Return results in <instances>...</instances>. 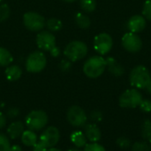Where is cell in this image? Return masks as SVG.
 I'll use <instances>...</instances> for the list:
<instances>
[{"mask_svg": "<svg viewBox=\"0 0 151 151\" xmlns=\"http://www.w3.org/2000/svg\"><path fill=\"white\" fill-rule=\"evenodd\" d=\"M13 61V56L4 47H0V66L1 67H7L11 65Z\"/></svg>", "mask_w": 151, "mask_h": 151, "instance_id": "21", "label": "cell"}, {"mask_svg": "<svg viewBox=\"0 0 151 151\" xmlns=\"http://www.w3.org/2000/svg\"><path fill=\"white\" fill-rule=\"evenodd\" d=\"M84 134L90 142H98L101 140L102 133L100 128L95 124H86L84 126Z\"/></svg>", "mask_w": 151, "mask_h": 151, "instance_id": "14", "label": "cell"}, {"mask_svg": "<svg viewBox=\"0 0 151 151\" xmlns=\"http://www.w3.org/2000/svg\"><path fill=\"white\" fill-rule=\"evenodd\" d=\"M122 45L129 53H138L142 47V41L136 33L127 32L122 37Z\"/></svg>", "mask_w": 151, "mask_h": 151, "instance_id": "11", "label": "cell"}, {"mask_svg": "<svg viewBox=\"0 0 151 151\" xmlns=\"http://www.w3.org/2000/svg\"><path fill=\"white\" fill-rule=\"evenodd\" d=\"M113 40L108 33H100L95 36L94 49L101 55L107 54L112 48Z\"/></svg>", "mask_w": 151, "mask_h": 151, "instance_id": "9", "label": "cell"}, {"mask_svg": "<svg viewBox=\"0 0 151 151\" xmlns=\"http://www.w3.org/2000/svg\"><path fill=\"white\" fill-rule=\"evenodd\" d=\"M35 42L40 50L50 52L56 45V37L50 30H41L36 36Z\"/></svg>", "mask_w": 151, "mask_h": 151, "instance_id": "10", "label": "cell"}, {"mask_svg": "<svg viewBox=\"0 0 151 151\" xmlns=\"http://www.w3.org/2000/svg\"><path fill=\"white\" fill-rule=\"evenodd\" d=\"M50 55L52 56V57H58L59 55H60V53H61V50H60V48L59 47H58L57 45H55L50 51Z\"/></svg>", "mask_w": 151, "mask_h": 151, "instance_id": "36", "label": "cell"}, {"mask_svg": "<svg viewBox=\"0 0 151 151\" xmlns=\"http://www.w3.org/2000/svg\"><path fill=\"white\" fill-rule=\"evenodd\" d=\"M63 1H65V2H66V3H73V2H75V1H77V0H63Z\"/></svg>", "mask_w": 151, "mask_h": 151, "instance_id": "41", "label": "cell"}, {"mask_svg": "<svg viewBox=\"0 0 151 151\" xmlns=\"http://www.w3.org/2000/svg\"><path fill=\"white\" fill-rule=\"evenodd\" d=\"M32 148H33V151H46L48 150V148L41 141L37 142Z\"/></svg>", "mask_w": 151, "mask_h": 151, "instance_id": "35", "label": "cell"}, {"mask_svg": "<svg viewBox=\"0 0 151 151\" xmlns=\"http://www.w3.org/2000/svg\"><path fill=\"white\" fill-rule=\"evenodd\" d=\"M6 122H7V117L3 113V112H0V129L4 128L6 125Z\"/></svg>", "mask_w": 151, "mask_h": 151, "instance_id": "37", "label": "cell"}, {"mask_svg": "<svg viewBox=\"0 0 151 151\" xmlns=\"http://www.w3.org/2000/svg\"><path fill=\"white\" fill-rule=\"evenodd\" d=\"M48 115L43 110H32L25 118V124L29 130L40 131L48 124Z\"/></svg>", "mask_w": 151, "mask_h": 151, "instance_id": "5", "label": "cell"}, {"mask_svg": "<svg viewBox=\"0 0 151 151\" xmlns=\"http://www.w3.org/2000/svg\"><path fill=\"white\" fill-rule=\"evenodd\" d=\"M67 151H81V150H76V149H72V150H67Z\"/></svg>", "mask_w": 151, "mask_h": 151, "instance_id": "42", "label": "cell"}, {"mask_svg": "<svg viewBox=\"0 0 151 151\" xmlns=\"http://www.w3.org/2000/svg\"><path fill=\"white\" fill-rule=\"evenodd\" d=\"M88 45L84 42L74 40L67 44L64 50V54L69 61L75 62L85 58L88 54Z\"/></svg>", "mask_w": 151, "mask_h": 151, "instance_id": "2", "label": "cell"}, {"mask_svg": "<svg viewBox=\"0 0 151 151\" xmlns=\"http://www.w3.org/2000/svg\"><path fill=\"white\" fill-rule=\"evenodd\" d=\"M139 108L142 111L145 113H150L151 112V101L150 100H143L141 101Z\"/></svg>", "mask_w": 151, "mask_h": 151, "instance_id": "32", "label": "cell"}, {"mask_svg": "<svg viewBox=\"0 0 151 151\" xmlns=\"http://www.w3.org/2000/svg\"><path fill=\"white\" fill-rule=\"evenodd\" d=\"M24 124L20 121L12 122L7 128V134L10 139L15 140L21 136L24 132Z\"/></svg>", "mask_w": 151, "mask_h": 151, "instance_id": "16", "label": "cell"}, {"mask_svg": "<svg viewBox=\"0 0 151 151\" xmlns=\"http://www.w3.org/2000/svg\"><path fill=\"white\" fill-rule=\"evenodd\" d=\"M11 144L8 137L4 133H0V151H10Z\"/></svg>", "mask_w": 151, "mask_h": 151, "instance_id": "28", "label": "cell"}, {"mask_svg": "<svg viewBox=\"0 0 151 151\" xmlns=\"http://www.w3.org/2000/svg\"><path fill=\"white\" fill-rule=\"evenodd\" d=\"M47 65V59L42 51H35L31 53L26 59V69L29 73H40Z\"/></svg>", "mask_w": 151, "mask_h": 151, "instance_id": "4", "label": "cell"}, {"mask_svg": "<svg viewBox=\"0 0 151 151\" xmlns=\"http://www.w3.org/2000/svg\"><path fill=\"white\" fill-rule=\"evenodd\" d=\"M3 1H4V0H0V4H1V3H2Z\"/></svg>", "mask_w": 151, "mask_h": 151, "instance_id": "44", "label": "cell"}, {"mask_svg": "<svg viewBox=\"0 0 151 151\" xmlns=\"http://www.w3.org/2000/svg\"><path fill=\"white\" fill-rule=\"evenodd\" d=\"M21 142L27 147H33L37 142V136L32 130H26L20 136Z\"/></svg>", "mask_w": 151, "mask_h": 151, "instance_id": "19", "label": "cell"}, {"mask_svg": "<svg viewBox=\"0 0 151 151\" xmlns=\"http://www.w3.org/2000/svg\"><path fill=\"white\" fill-rule=\"evenodd\" d=\"M142 137L145 141H150L151 138V121L144 120L142 125Z\"/></svg>", "mask_w": 151, "mask_h": 151, "instance_id": "24", "label": "cell"}, {"mask_svg": "<svg viewBox=\"0 0 151 151\" xmlns=\"http://www.w3.org/2000/svg\"><path fill=\"white\" fill-rule=\"evenodd\" d=\"M46 151H62V150H60L59 149H57V148H54V147H53V148H49V149H48Z\"/></svg>", "mask_w": 151, "mask_h": 151, "instance_id": "40", "label": "cell"}, {"mask_svg": "<svg viewBox=\"0 0 151 151\" xmlns=\"http://www.w3.org/2000/svg\"><path fill=\"white\" fill-rule=\"evenodd\" d=\"M70 140H71L72 143L79 149L84 148L85 145L87 144V141H88L84 133H82L81 131H74L71 134Z\"/></svg>", "mask_w": 151, "mask_h": 151, "instance_id": "18", "label": "cell"}, {"mask_svg": "<svg viewBox=\"0 0 151 151\" xmlns=\"http://www.w3.org/2000/svg\"><path fill=\"white\" fill-rule=\"evenodd\" d=\"M80 5L84 12H92L96 8V0H80Z\"/></svg>", "mask_w": 151, "mask_h": 151, "instance_id": "23", "label": "cell"}, {"mask_svg": "<svg viewBox=\"0 0 151 151\" xmlns=\"http://www.w3.org/2000/svg\"><path fill=\"white\" fill-rule=\"evenodd\" d=\"M146 27V20L143 15H134L127 21V28L130 32L139 33Z\"/></svg>", "mask_w": 151, "mask_h": 151, "instance_id": "13", "label": "cell"}, {"mask_svg": "<svg viewBox=\"0 0 151 151\" xmlns=\"http://www.w3.org/2000/svg\"><path fill=\"white\" fill-rule=\"evenodd\" d=\"M106 68L109 72L115 77H120L124 74L125 69L121 64H119L113 57H108L106 60Z\"/></svg>", "mask_w": 151, "mask_h": 151, "instance_id": "15", "label": "cell"}, {"mask_svg": "<svg viewBox=\"0 0 151 151\" xmlns=\"http://www.w3.org/2000/svg\"><path fill=\"white\" fill-rule=\"evenodd\" d=\"M11 14L10 7L7 4H0V22L5 21Z\"/></svg>", "mask_w": 151, "mask_h": 151, "instance_id": "26", "label": "cell"}, {"mask_svg": "<svg viewBox=\"0 0 151 151\" xmlns=\"http://www.w3.org/2000/svg\"><path fill=\"white\" fill-rule=\"evenodd\" d=\"M149 142H150V147H151V138L150 139V141H149Z\"/></svg>", "mask_w": 151, "mask_h": 151, "instance_id": "43", "label": "cell"}, {"mask_svg": "<svg viewBox=\"0 0 151 151\" xmlns=\"http://www.w3.org/2000/svg\"><path fill=\"white\" fill-rule=\"evenodd\" d=\"M10 151H22V149L19 145H12L10 148Z\"/></svg>", "mask_w": 151, "mask_h": 151, "instance_id": "38", "label": "cell"}, {"mask_svg": "<svg viewBox=\"0 0 151 151\" xmlns=\"http://www.w3.org/2000/svg\"><path fill=\"white\" fill-rule=\"evenodd\" d=\"M66 118L68 123L73 127L81 128L84 127L88 121V116L85 110L80 106H72L68 109L66 113Z\"/></svg>", "mask_w": 151, "mask_h": 151, "instance_id": "8", "label": "cell"}, {"mask_svg": "<svg viewBox=\"0 0 151 151\" xmlns=\"http://www.w3.org/2000/svg\"><path fill=\"white\" fill-rule=\"evenodd\" d=\"M72 61L69 60H62L59 63V69L62 72H68L72 69Z\"/></svg>", "mask_w": 151, "mask_h": 151, "instance_id": "33", "label": "cell"}, {"mask_svg": "<svg viewBox=\"0 0 151 151\" xmlns=\"http://www.w3.org/2000/svg\"><path fill=\"white\" fill-rule=\"evenodd\" d=\"M116 143L122 150H127L131 147V141L129 138H127L126 136H121V137L118 138Z\"/></svg>", "mask_w": 151, "mask_h": 151, "instance_id": "27", "label": "cell"}, {"mask_svg": "<svg viewBox=\"0 0 151 151\" xmlns=\"http://www.w3.org/2000/svg\"><path fill=\"white\" fill-rule=\"evenodd\" d=\"M131 151H151V147L146 142H136L132 145Z\"/></svg>", "mask_w": 151, "mask_h": 151, "instance_id": "25", "label": "cell"}, {"mask_svg": "<svg viewBox=\"0 0 151 151\" xmlns=\"http://www.w3.org/2000/svg\"><path fill=\"white\" fill-rule=\"evenodd\" d=\"M89 119L94 123H98L103 120V113L100 110H93L89 114Z\"/></svg>", "mask_w": 151, "mask_h": 151, "instance_id": "31", "label": "cell"}, {"mask_svg": "<svg viewBox=\"0 0 151 151\" xmlns=\"http://www.w3.org/2000/svg\"><path fill=\"white\" fill-rule=\"evenodd\" d=\"M83 151H106L105 149L100 145L97 142H90V143H87L84 147Z\"/></svg>", "mask_w": 151, "mask_h": 151, "instance_id": "29", "label": "cell"}, {"mask_svg": "<svg viewBox=\"0 0 151 151\" xmlns=\"http://www.w3.org/2000/svg\"><path fill=\"white\" fill-rule=\"evenodd\" d=\"M60 139L59 130L55 126L47 127L40 135V141L49 149L55 147Z\"/></svg>", "mask_w": 151, "mask_h": 151, "instance_id": "12", "label": "cell"}, {"mask_svg": "<svg viewBox=\"0 0 151 151\" xmlns=\"http://www.w3.org/2000/svg\"><path fill=\"white\" fill-rule=\"evenodd\" d=\"M5 77L10 82L18 81L22 76V69L19 65H9L4 71Z\"/></svg>", "mask_w": 151, "mask_h": 151, "instance_id": "17", "label": "cell"}, {"mask_svg": "<svg viewBox=\"0 0 151 151\" xmlns=\"http://www.w3.org/2000/svg\"><path fill=\"white\" fill-rule=\"evenodd\" d=\"M19 109H17V108H10V109H7V111H6V117H8L9 119H13V118H15V117H17L18 116H19Z\"/></svg>", "mask_w": 151, "mask_h": 151, "instance_id": "34", "label": "cell"}, {"mask_svg": "<svg viewBox=\"0 0 151 151\" xmlns=\"http://www.w3.org/2000/svg\"><path fill=\"white\" fill-rule=\"evenodd\" d=\"M142 15L147 20H151V0L145 1L143 4V9H142Z\"/></svg>", "mask_w": 151, "mask_h": 151, "instance_id": "30", "label": "cell"}, {"mask_svg": "<svg viewBox=\"0 0 151 151\" xmlns=\"http://www.w3.org/2000/svg\"><path fill=\"white\" fill-rule=\"evenodd\" d=\"M45 26L50 32H58L62 29L63 23H62L61 20H59L58 18H50L48 20H46Z\"/></svg>", "mask_w": 151, "mask_h": 151, "instance_id": "22", "label": "cell"}, {"mask_svg": "<svg viewBox=\"0 0 151 151\" xmlns=\"http://www.w3.org/2000/svg\"><path fill=\"white\" fill-rule=\"evenodd\" d=\"M24 26L30 31L39 32L43 29L46 25V20L38 12H27L23 15Z\"/></svg>", "mask_w": 151, "mask_h": 151, "instance_id": "7", "label": "cell"}, {"mask_svg": "<svg viewBox=\"0 0 151 151\" xmlns=\"http://www.w3.org/2000/svg\"><path fill=\"white\" fill-rule=\"evenodd\" d=\"M146 90L148 91L149 93L151 94V77L150 79V81H149V83H148V85H147V86H146Z\"/></svg>", "mask_w": 151, "mask_h": 151, "instance_id": "39", "label": "cell"}, {"mask_svg": "<svg viewBox=\"0 0 151 151\" xmlns=\"http://www.w3.org/2000/svg\"><path fill=\"white\" fill-rule=\"evenodd\" d=\"M74 20H75L77 26L82 29H86V28H89V26L91 24V20H90L89 17L81 12H76V14L74 16Z\"/></svg>", "mask_w": 151, "mask_h": 151, "instance_id": "20", "label": "cell"}, {"mask_svg": "<svg viewBox=\"0 0 151 151\" xmlns=\"http://www.w3.org/2000/svg\"><path fill=\"white\" fill-rule=\"evenodd\" d=\"M151 76L149 69L142 65H138L134 67L129 77L130 84L136 89H145Z\"/></svg>", "mask_w": 151, "mask_h": 151, "instance_id": "3", "label": "cell"}, {"mask_svg": "<svg viewBox=\"0 0 151 151\" xmlns=\"http://www.w3.org/2000/svg\"><path fill=\"white\" fill-rule=\"evenodd\" d=\"M142 101V95L136 88H132L125 91L119 99V103L124 109H134L139 107Z\"/></svg>", "mask_w": 151, "mask_h": 151, "instance_id": "6", "label": "cell"}, {"mask_svg": "<svg viewBox=\"0 0 151 151\" xmlns=\"http://www.w3.org/2000/svg\"><path fill=\"white\" fill-rule=\"evenodd\" d=\"M106 61L101 56H92L88 58L83 65V72L89 78H97L104 72Z\"/></svg>", "mask_w": 151, "mask_h": 151, "instance_id": "1", "label": "cell"}]
</instances>
